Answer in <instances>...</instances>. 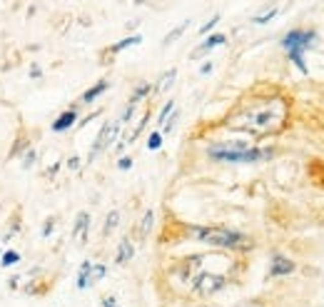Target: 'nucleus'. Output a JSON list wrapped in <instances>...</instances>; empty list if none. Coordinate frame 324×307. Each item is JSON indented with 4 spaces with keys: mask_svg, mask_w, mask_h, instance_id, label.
<instances>
[{
    "mask_svg": "<svg viewBox=\"0 0 324 307\" xmlns=\"http://www.w3.org/2000/svg\"><path fill=\"white\" fill-rule=\"evenodd\" d=\"M287 120H290V103L284 97H267L257 105H249L235 113L227 120V127L249 132L255 138H265V135H274L284 130Z\"/></svg>",
    "mask_w": 324,
    "mask_h": 307,
    "instance_id": "1",
    "label": "nucleus"
},
{
    "mask_svg": "<svg viewBox=\"0 0 324 307\" xmlns=\"http://www.w3.org/2000/svg\"><path fill=\"white\" fill-rule=\"evenodd\" d=\"M190 235L197 243L222 247V250H252L255 247L252 237L235 232V230H227V227H190Z\"/></svg>",
    "mask_w": 324,
    "mask_h": 307,
    "instance_id": "2",
    "label": "nucleus"
},
{
    "mask_svg": "<svg viewBox=\"0 0 324 307\" xmlns=\"http://www.w3.org/2000/svg\"><path fill=\"white\" fill-rule=\"evenodd\" d=\"M317 40V32L314 30H304V28H297L290 30L282 38V48L290 53V60L295 62L302 73H307V65H304V50H309Z\"/></svg>",
    "mask_w": 324,
    "mask_h": 307,
    "instance_id": "3",
    "label": "nucleus"
},
{
    "mask_svg": "<svg viewBox=\"0 0 324 307\" xmlns=\"http://www.w3.org/2000/svg\"><path fill=\"white\" fill-rule=\"evenodd\" d=\"M207 155L212 160L220 162H260V160H269L272 150L269 148H244V150H227L222 145H209Z\"/></svg>",
    "mask_w": 324,
    "mask_h": 307,
    "instance_id": "4",
    "label": "nucleus"
},
{
    "mask_svg": "<svg viewBox=\"0 0 324 307\" xmlns=\"http://www.w3.org/2000/svg\"><path fill=\"white\" fill-rule=\"evenodd\" d=\"M225 285H227V277L217 275V272H200L192 277V292L200 297H209V295L220 292Z\"/></svg>",
    "mask_w": 324,
    "mask_h": 307,
    "instance_id": "5",
    "label": "nucleus"
},
{
    "mask_svg": "<svg viewBox=\"0 0 324 307\" xmlns=\"http://www.w3.org/2000/svg\"><path fill=\"white\" fill-rule=\"evenodd\" d=\"M118 132H120V120H107V123L102 125V130L97 132V138H95V143L90 148V160H95L102 150H107L118 140Z\"/></svg>",
    "mask_w": 324,
    "mask_h": 307,
    "instance_id": "6",
    "label": "nucleus"
},
{
    "mask_svg": "<svg viewBox=\"0 0 324 307\" xmlns=\"http://www.w3.org/2000/svg\"><path fill=\"white\" fill-rule=\"evenodd\" d=\"M105 275H107V267H105V265H100V262H83L80 275H78V287L85 290V287H90V285L100 282Z\"/></svg>",
    "mask_w": 324,
    "mask_h": 307,
    "instance_id": "7",
    "label": "nucleus"
},
{
    "mask_svg": "<svg viewBox=\"0 0 324 307\" xmlns=\"http://www.w3.org/2000/svg\"><path fill=\"white\" fill-rule=\"evenodd\" d=\"M227 43V35H222V32H214V35H209V38H205L195 50H192V60H200L202 55H207V53H212L214 48H220V45H225Z\"/></svg>",
    "mask_w": 324,
    "mask_h": 307,
    "instance_id": "8",
    "label": "nucleus"
},
{
    "mask_svg": "<svg viewBox=\"0 0 324 307\" xmlns=\"http://www.w3.org/2000/svg\"><path fill=\"white\" fill-rule=\"evenodd\" d=\"M290 272H295V262H292V260H287V257H282V255L272 257L269 277H282V275H290Z\"/></svg>",
    "mask_w": 324,
    "mask_h": 307,
    "instance_id": "9",
    "label": "nucleus"
},
{
    "mask_svg": "<svg viewBox=\"0 0 324 307\" xmlns=\"http://www.w3.org/2000/svg\"><path fill=\"white\" fill-rule=\"evenodd\" d=\"M132 255H135V245H132V240L130 237H122L118 245V255H115V262L118 265H127L130 260H132Z\"/></svg>",
    "mask_w": 324,
    "mask_h": 307,
    "instance_id": "10",
    "label": "nucleus"
},
{
    "mask_svg": "<svg viewBox=\"0 0 324 307\" xmlns=\"http://www.w3.org/2000/svg\"><path fill=\"white\" fill-rule=\"evenodd\" d=\"M88 227H90V215H88V213H80V215H78V220H75L73 237H75L78 243H85V237H88Z\"/></svg>",
    "mask_w": 324,
    "mask_h": 307,
    "instance_id": "11",
    "label": "nucleus"
},
{
    "mask_svg": "<svg viewBox=\"0 0 324 307\" xmlns=\"http://www.w3.org/2000/svg\"><path fill=\"white\" fill-rule=\"evenodd\" d=\"M140 43H142V35H127L125 40H120V43H115L113 48H107L105 55H118V53H122L125 48H132V45H140Z\"/></svg>",
    "mask_w": 324,
    "mask_h": 307,
    "instance_id": "12",
    "label": "nucleus"
},
{
    "mask_svg": "<svg viewBox=\"0 0 324 307\" xmlns=\"http://www.w3.org/2000/svg\"><path fill=\"white\" fill-rule=\"evenodd\" d=\"M75 118H78V115H75V110H65L58 120L53 123V130H55V132H62V130L73 127V125H75Z\"/></svg>",
    "mask_w": 324,
    "mask_h": 307,
    "instance_id": "13",
    "label": "nucleus"
},
{
    "mask_svg": "<svg viewBox=\"0 0 324 307\" xmlns=\"http://www.w3.org/2000/svg\"><path fill=\"white\" fill-rule=\"evenodd\" d=\"M107 88H110V83H107V80H100L97 85H92L90 90L83 92V103H92L95 97H100V95H102V92L107 90Z\"/></svg>",
    "mask_w": 324,
    "mask_h": 307,
    "instance_id": "14",
    "label": "nucleus"
},
{
    "mask_svg": "<svg viewBox=\"0 0 324 307\" xmlns=\"http://www.w3.org/2000/svg\"><path fill=\"white\" fill-rule=\"evenodd\" d=\"M175 78H177V70H175V67H170V70H167V73L160 78V83H157V88H155V90H157V92H165L167 88H172Z\"/></svg>",
    "mask_w": 324,
    "mask_h": 307,
    "instance_id": "15",
    "label": "nucleus"
},
{
    "mask_svg": "<svg viewBox=\"0 0 324 307\" xmlns=\"http://www.w3.org/2000/svg\"><path fill=\"white\" fill-rule=\"evenodd\" d=\"M152 225H155V213H152V210H148V213H145V217H142V222H140V237H142V240L150 235Z\"/></svg>",
    "mask_w": 324,
    "mask_h": 307,
    "instance_id": "16",
    "label": "nucleus"
},
{
    "mask_svg": "<svg viewBox=\"0 0 324 307\" xmlns=\"http://www.w3.org/2000/svg\"><path fill=\"white\" fill-rule=\"evenodd\" d=\"M187 28H190V20H182V23L177 25L175 30H170V32H167V35H165V40H162V43H165V45H170V43H175L177 38H179L182 32L187 30Z\"/></svg>",
    "mask_w": 324,
    "mask_h": 307,
    "instance_id": "17",
    "label": "nucleus"
},
{
    "mask_svg": "<svg viewBox=\"0 0 324 307\" xmlns=\"http://www.w3.org/2000/svg\"><path fill=\"white\" fill-rule=\"evenodd\" d=\"M148 120H150V113H145V115L140 118V123L135 125V127H132L130 132H127V138H125V143H135V138H137V135L142 132V127H145V123H148Z\"/></svg>",
    "mask_w": 324,
    "mask_h": 307,
    "instance_id": "18",
    "label": "nucleus"
},
{
    "mask_svg": "<svg viewBox=\"0 0 324 307\" xmlns=\"http://www.w3.org/2000/svg\"><path fill=\"white\" fill-rule=\"evenodd\" d=\"M277 13H279L277 8H269V10H265V13L255 15V20H252V23H255V25H267V23H269L272 18H277Z\"/></svg>",
    "mask_w": 324,
    "mask_h": 307,
    "instance_id": "19",
    "label": "nucleus"
},
{
    "mask_svg": "<svg viewBox=\"0 0 324 307\" xmlns=\"http://www.w3.org/2000/svg\"><path fill=\"white\" fill-rule=\"evenodd\" d=\"M148 92H150V83H142V85H140L137 90H135V92H132V95H130V103H135V105H140V103H142V97H145Z\"/></svg>",
    "mask_w": 324,
    "mask_h": 307,
    "instance_id": "20",
    "label": "nucleus"
},
{
    "mask_svg": "<svg viewBox=\"0 0 324 307\" xmlns=\"http://www.w3.org/2000/svg\"><path fill=\"white\" fill-rule=\"evenodd\" d=\"M118 222H120V213H118V210H113V213L107 215V222H105V235H107V232H113V230L118 227Z\"/></svg>",
    "mask_w": 324,
    "mask_h": 307,
    "instance_id": "21",
    "label": "nucleus"
},
{
    "mask_svg": "<svg viewBox=\"0 0 324 307\" xmlns=\"http://www.w3.org/2000/svg\"><path fill=\"white\" fill-rule=\"evenodd\" d=\"M135 108H137L135 103H127V108H125V110H122V115H120V125H125V123H130V120H132Z\"/></svg>",
    "mask_w": 324,
    "mask_h": 307,
    "instance_id": "22",
    "label": "nucleus"
},
{
    "mask_svg": "<svg viewBox=\"0 0 324 307\" xmlns=\"http://www.w3.org/2000/svg\"><path fill=\"white\" fill-rule=\"evenodd\" d=\"M172 110H175V100H170V103H167V105L160 110V118H157V123H160V125L165 123V120L170 118V113H172Z\"/></svg>",
    "mask_w": 324,
    "mask_h": 307,
    "instance_id": "23",
    "label": "nucleus"
},
{
    "mask_svg": "<svg viewBox=\"0 0 324 307\" xmlns=\"http://www.w3.org/2000/svg\"><path fill=\"white\" fill-rule=\"evenodd\" d=\"M160 145H162V135H160V132H152L148 140V150H157Z\"/></svg>",
    "mask_w": 324,
    "mask_h": 307,
    "instance_id": "24",
    "label": "nucleus"
},
{
    "mask_svg": "<svg viewBox=\"0 0 324 307\" xmlns=\"http://www.w3.org/2000/svg\"><path fill=\"white\" fill-rule=\"evenodd\" d=\"M217 23H220V15H212V18L207 20L205 25L200 28V35H207V32H209V30H212V28H214V25H217Z\"/></svg>",
    "mask_w": 324,
    "mask_h": 307,
    "instance_id": "25",
    "label": "nucleus"
},
{
    "mask_svg": "<svg viewBox=\"0 0 324 307\" xmlns=\"http://www.w3.org/2000/svg\"><path fill=\"white\" fill-rule=\"evenodd\" d=\"M18 260H20V255H18V252H13V250L3 255V265H5V267H8V265H15Z\"/></svg>",
    "mask_w": 324,
    "mask_h": 307,
    "instance_id": "26",
    "label": "nucleus"
},
{
    "mask_svg": "<svg viewBox=\"0 0 324 307\" xmlns=\"http://www.w3.org/2000/svg\"><path fill=\"white\" fill-rule=\"evenodd\" d=\"M97 307H118V300H115L113 295H107V297H102V302Z\"/></svg>",
    "mask_w": 324,
    "mask_h": 307,
    "instance_id": "27",
    "label": "nucleus"
},
{
    "mask_svg": "<svg viewBox=\"0 0 324 307\" xmlns=\"http://www.w3.org/2000/svg\"><path fill=\"white\" fill-rule=\"evenodd\" d=\"M120 170H130V167H132V157H127V155H125V157H120Z\"/></svg>",
    "mask_w": 324,
    "mask_h": 307,
    "instance_id": "28",
    "label": "nucleus"
},
{
    "mask_svg": "<svg viewBox=\"0 0 324 307\" xmlns=\"http://www.w3.org/2000/svg\"><path fill=\"white\" fill-rule=\"evenodd\" d=\"M53 225H55V222H53V220H48V222H45V227H43V235H50Z\"/></svg>",
    "mask_w": 324,
    "mask_h": 307,
    "instance_id": "29",
    "label": "nucleus"
},
{
    "mask_svg": "<svg viewBox=\"0 0 324 307\" xmlns=\"http://www.w3.org/2000/svg\"><path fill=\"white\" fill-rule=\"evenodd\" d=\"M209 70H212V62H205V65H202V67H200V73H202V75H207V73H209Z\"/></svg>",
    "mask_w": 324,
    "mask_h": 307,
    "instance_id": "30",
    "label": "nucleus"
}]
</instances>
